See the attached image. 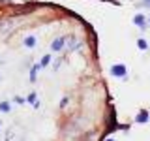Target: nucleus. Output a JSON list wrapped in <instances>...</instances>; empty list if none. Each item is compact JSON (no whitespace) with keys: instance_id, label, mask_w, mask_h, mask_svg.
I'll list each match as a JSON object with an SVG mask.
<instances>
[{"instance_id":"7ed1b4c3","label":"nucleus","mask_w":150,"mask_h":141,"mask_svg":"<svg viewBox=\"0 0 150 141\" xmlns=\"http://www.w3.org/2000/svg\"><path fill=\"white\" fill-rule=\"evenodd\" d=\"M148 119H150V117H148V111L146 109H141V113L135 117V122H137V124H146Z\"/></svg>"},{"instance_id":"2eb2a0df","label":"nucleus","mask_w":150,"mask_h":141,"mask_svg":"<svg viewBox=\"0 0 150 141\" xmlns=\"http://www.w3.org/2000/svg\"><path fill=\"white\" fill-rule=\"evenodd\" d=\"M0 124H2V122H0Z\"/></svg>"},{"instance_id":"9b49d317","label":"nucleus","mask_w":150,"mask_h":141,"mask_svg":"<svg viewBox=\"0 0 150 141\" xmlns=\"http://www.w3.org/2000/svg\"><path fill=\"white\" fill-rule=\"evenodd\" d=\"M15 102H17V103H25V98H21V96H15Z\"/></svg>"},{"instance_id":"1a4fd4ad","label":"nucleus","mask_w":150,"mask_h":141,"mask_svg":"<svg viewBox=\"0 0 150 141\" xmlns=\"http://www.w3.org/2000/svg\"><path fill=\"white\" fill-rule=\"evenodd\" d=\"M49 62H51V55H45L43 58H41L40 66H41V68H45V66H49Z\"/></svg>"},{"instance_id":"4468645a","label":"nucleus","mask_w":150,"mask_h":141,"mask_svg":"<svg viewBox=\"0 0 150 141\" xmlns=\"http://www.w3.org/2000/svg\"><path fill=\"white\" fill-rule=\"evenodd\" d=\"M148 26H150V19H148Z\"/></svg>"},{"instance_id":"6e6552de","label":"nucleus","mask_w":150,"mask_h":141,"mask_svg":"<svg viewBox=\"0 0 150 141\" xmlns=\"http://www.w3.org/2000/svg\"><path fill=\"white\" fill-rule=\"evenodd\" d=\"M9 109H11L9 102H0V111H2V113H8Z\"/></svg>"},{"instance_id":"ddd939ff","label":"nucleus","mask_w":150,"mask_h":141,"mask_svg":"<svg viewBox=\"0 0 150 141\" xmlns=\"http://www.w3.org/2000/svg\"><path fill=\"white\" fill-rule=\"evenodd\" d=\"M107 141H115V139H107Z\"/></svg>"},{"instance_id":"f03ea898","label":"nucleus","mask_w":150,"mask_h":141,"mask_svg":"<svg viewBox=\"0 0 150 141\" xmlns=\"http://www.w3.org/2000/svg\"><path fill=\"white\" fill-rule=\"evenodd\" d=\"M133 23L141 28V30H144V28L148 26V21H146V17H144L143 13H137V15H135V19H133Z\"/></svg>"},{"instance_id":"f8f14e48","label":"nucleus","mask_w":150,"mask_h":141,"mask_svg":"<svg viewBox=\"0 0 150 141\" xmlns=\"http://www.w3.org/2000/svg\"><path fill=\"white\" fill-rule=\"evenodd\" d=\"M143 6H148L150 8V0H143Z\"/></svg>"},{"instance_id":"0eeeda50","label":"nucleus","mask_w":150,"mask_h":141,"mask_svg":"<svg viewBox=\"0 0 150 141\" xmlns=\"http://www.w3.org/2000/svg\"><path fill=\"white\" fill-rule=\"evenodd\" d=\"M137 47H139L141 51H146V49H148V43H146V40L139 38V40H137Z\"/></svg>"},{"instance_id":"9d476101","label":"nucleus","mask_w":150,"mask_h":141,"mask_svg":"<svg viewBox=\"0 0 150 141\" xmlns=\"http://www.w3.org/2000/svg\"><path fill=\"white\" fill-rule=\"evenodd\" d=\"M36 98H38V94H36V92H30V94H28V98H26V102L34 103V102H36Z\"/></svg>"},{"instance_id":"f257e3e1","label":"nucleus","mask_w":150,"mask_h":141,"mask_svg":"<svg viewBox=\"0 0 150 141\" xmlns=\"http://www.w3.org/2000/svg\"><path fill=\"white\" fill-rule=\"evenodd\" d=\"M111 73L115 75V77H122V79H124L126 75H128V70H126L124 64H115V66L111 68Z\"/></svg>"},{"instance_id":"20e7f679","label":"nucleus","mask_w":150,"mask_h":141,"mask_svg":"<svg viewBox=\"0 0 150 141\" xmlns=\"http://www.w3.org/2000/svg\"><path fill=\"white\" fill-rule=\"evenodd\" d=\"M64 41H66V38H56L53 43H51V49H53V51H62Z\"/></svg>"},{"instance_id":"423d86ee","label":"nucleus","mask_w":150,"mask_h":141,"mask_svg":"<svg viewBox=\"0 0 150 141\" xmlns=\"http://www.w3.org/2000/svg\"><path fill=\"white\" fill-rule=\"evenodd\" d=\"M40 68H41V66H40V64H36L34 68L30 70V81H32V83L36 81V77H38V70H40Z\"/></svg>"},{"instance_id":"39448f33","label":"nucleus","mask_w":150,"mask_h":141,"mask_svg":"<svg viewBox=\"0 0 150 141\" xmlns=\"http://www.w3.org/2000/svg\"><path fill=\"white\" fill-rule=\"evenodd\" d=\"M25 45L28 47V49L36 47V38H34V36H26V38H25Z\"/></svg>"}]
</instances>
